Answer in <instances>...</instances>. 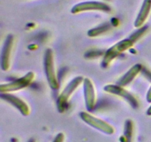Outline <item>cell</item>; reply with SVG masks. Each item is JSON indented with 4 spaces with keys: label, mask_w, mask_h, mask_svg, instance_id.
I'll use <instances>...</instances> for the list:
<instances>
[{
    "label": "cell",
    "mask_w": 151,
    "mask_h": 142,
    "mask_svg": "<svg viewBox=\"0 0 151 142\" xmlns=\"http://www.w3.org/2000/svg\"><path fill=\"white\" fill-rule=\"evenodd\" d=\"M104 90L107 93L115 94L116 96H119L125 99L131 106L134 108L138 107V102L137 99L132 96L130 93H128L127 90H124L122 86L119 85H107L104 87Z\"/></svg>",
    "instance_id": "obj_6"
},
{
    "label": "cell",
    "mask_w": 151,
    "mask_h": 142,
    "mask_svg": "<svg viewBox=\"0 0 151 142\" xmlns=\"http://www.w3.org/2000/svg\"><path fill=\"white\" fill-rule=\"evenodd\" d=\"M150 9L151 0H145L142 6L141 10L139 11V13L138 16H137V19H136L135 22H134V26L136 28H140L145 23L146 19L148 17Z\"/></svg>",
    "instance_id": "obj_11"
},
{
    "label": "cell",
    "mask_w": 151,
    "mask_h": 142,
    "mask_svg": "<svg viewBox=\"0 0 151 142\" xmlns=\"http://www.w3.org/2000/svg\"><path fill=\"white\" fill-rule=\"evenodd\" d=\"M134 133V124L131 120H127L125 124L123 135L122 137V142H133Z\"/></svg>",
    "instance_id": "obj_13"
},
{
    "label": "cell",
    "mask_w": 151,
    "mask_h": 142,
    "mask_svg": "<svg viewBox=\"0 0 151 142\" xmlns=\"http://www.w3.org/2000/svg\"><path fill=\"white\" fill-rule=\"evenodd\" d=\"M13 43V36L12 35H8L4 42L1 56V69L4 71L7 70L10 67V57Z\"/></svg>",
    "instance_id": "obj_10"
},
{
    "label": "cell",
    "mask_w": 151,
    "mask_h": 142,
    "mask_svg": "<svg viewBox=\"0 0 151 142\" xmlns=\"http://www.w3.org/2000/svg\"><path fill=\"white\" fill-rule=\"evenodd\" d=\"M108 28H109V26H108V25H104V26L100 27V28H96V29H92V30H91L89 32H88V35L89 36H97V35H99V34L101 33L103 31V32H104V31H106V29H107Z\"/></svg>",
    "instance_id": "obj_14"
},
{
    "label": "cell",
    "mask_w": 151,
    "mask_h": 142,
    "mask_svg": "<svg viewBox=\"0 0 151 142\" xmlns=\"http://www.w3.org/2000/svg\"><path fill=\"white\" fill-rule=\"evenodd\" d=\"M147 114L148 115H151V106L149 107V109L147 110Z\"/></svg>",
    "instance_id": "obj_17"
},
{
    "label": "cell",
    "mask_w": 151,
    "mask_h": 142,
    "mask_svg": "<svg viewBox=\"0 0 151 142\" xmlns=\"http://www.w3.org/2000/svg\"><path fill=\"white\" fill-rule=\"evenodd\" d=\"M65 139V135H63V133H60L55 136V139L53 140L52 142H63Z\"/></svg>",
    "instance_id": "obj_15"
},
{
    "label": "cell",
    "mask_w": 151,
    "mask_h": 142,
    "mask_svg": "<svg viewBox=\"0 0 151 142\" xmlns=\"http://www.w3.org/2000/svg\"><path fill=\"white\" fill-rule=\"evenodd\" d=\"M34 78V73L29 72L27 73L24 76L6 84H1L0 86V92L1 93H7V92L16 91L27 87Z\"/></svg>",
    "instance_id": "obj_5"
},
{
    "label": "cell",
    "mask_w": 151,
    "mask_h": 142,
    "mask_svg": "<svg viewBox=\"0 0 151 142\" xmlns=\"http://www.w3.org/2000/svg\"><path fill=\"white\" fill-rule=\"evenodd\" d=\"M81 117L83 121H85L86 124L100 131L103 132V133L107 135H111L114 133V128L109 123L103 121L98 118L93 116L87 112H81Z\"/></svg>",
    "instance_id": "obj_4"
},
{
    "label": "cell",
    "mask_w": 151,
    "mask_h": 142,
    "mask_svg": "<svg viewBox=\"0 0 151 142\" xmlns=\"http://www.w3.org/2000/svg\"><path fill=\"white\" fill-rule=\"evenodd\" d=\"M83 81V78L82 76L76 77L72 81H70L66 88L63 90L60 96L58 98L57 101V106L59 112H63L65 110L69 97L72 94V93L78 88V86L82 83Z\"/></svg>",
    "instance_id": "obj_2"
},
{
    "label": "cell",
    "mask_w": 151,
    "mask_h": 142,
    "mask_svg": "<svg viewBox=\"0 0 151 142\" xmlns=\"http://www.w3.org/2000/svg\"><path fill=\"white\" fill-rule=\"evenodd\" d=\"M110 7L107 4L97 1H88L82 2L74 6L72 9V13H78L86 10H102V11H110Z\"/></svg>",
    "instance_id": "obj_7"
},
{
    "label": "cell",
    "mask_w": 151,
    "mask_h": 142,
    "mask_svg": "<svg viewBox=\"0 0 151 142\" xmlns=\"http://www.w3.org/2000/svg\"><path fill=\"white\" fill-rule=\"evenodd\" d=\"M44 70L50 87L53 90L58 89L59 84L55 72L53 53L50 49H47L44 55Z\"/></svg>",
    "instance_id": "obj_3"
},
{
    "label": "cell",
    "mask_w": 151,
    "mask_h": 142,
    "mask_svg": "<svg viewBox=\"0 0 151 142\" xmlns=\"http://www.w3.org/2000/svg\"><path fill=\"white\" fill-rule=\"evenodd\" d=\"M1 98L5 100L7 102L10 103V104L13 105V106H15L16 109H19L23 115L27 116L29 114L30 110H29L28 105L19 98L13 96V95L8 94V93H1Z\"/></svg>",
    "instance_id": "obj_8"
},
{
    "label": "cell",
    "mask_w": 151,
    "mask_h": 142,
    "mask_svg": "<svg viewBox=\"0 0 151 142\" xmlns=\"http://www.w3.org/2000/svg\"><path fill=\"white\" fill-rule=\"evenodd\" d=\"M134 42V41H132L131 38H128V39L122 40V41H119L114 46H112L111 48H109L107 50V52L105 54L103 63H102L103 66L107 67L112 60H114L115 58L117 57L122 52L125 51L128 48L132 47Z\"/></svg>",
    "instance_id": "obj_1"
},
{
    "label": "cell",
    "mask_w": 151,
    "mask_h": 142,
    "mask_svg": "<svg viewBox=\"0 0 151 142\" xmlns=\"http://www.w3.org/2000/svg\"><path fill=\"white\" fill-rule=\"evenodd\" d=\"M147 101L148 102H151V87L147 93Z\"/></svg>",
    "instance_id": "obj_16"
},
{
    "label": "cell",
    "mask_w": 151,
    "mask_h": 142,
    "mask_svg": "<svg viewBox=\"0 0 151 142\" xmlns=\"http://www.w3.org/2000/svg\"><path fill=\"white\" fill-rule=\"evenodd\" d=\"M84 84V94L86 108L88 111L93 110L95 106V92L92 82L88 78H85Z\"/></svg>",
    "instance_id": "obj_9"
},
{
    "label": "cell",
    "mask_w": 151,
    "mask_h": 142,
    "mask_svg": "<svg viewBox=\"0 0 151 142\" xmlns=\"http://www.w3.org/2000/svg\"><path fill=\"white\" fill-rule=\"evenodd\" d=\"M142 69V66L139 64L134 65L128 72L121 78V79L118 81V85L119 86H125L129 84L134 78L137 75V74L140 72Z\"/></svg>",
    "instance_id": "obj_12"
},
{
    "label": "cell",
    "mask_w": 151,
    "mask_h": 142,
    "mask_svg": "<svg viewBox=\"0 0 151 142\" xmlns=\"http://www.w3.org/2000/svg\"><path fill=\"white\" fill-rule=\"evenodd\" d=\"M29 142H35V140H33V139H31V140L29 141Z\"/></svg>",
    "instance_id": "obj_18"
}]
</instances>
